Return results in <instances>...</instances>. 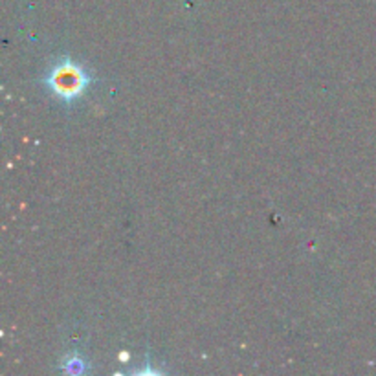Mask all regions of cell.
<instances>
[{"instance_id": "obj_1", "label": "cell", "mask_w": 376, "mask_h": 376, "mask_svg": "<svg viewBox=\"0 0 376 376\" xmlns=\"http://www.w3.org/2000/svg\"><path fill=\"white\" fill-rule=\"evenodd\" d=\"M48 85L53 88L57 96H61V100H74L87 85V77L79 68L68 63V65L59 66L53 70L48 79Z\"/></svg>"}]
</instances>
